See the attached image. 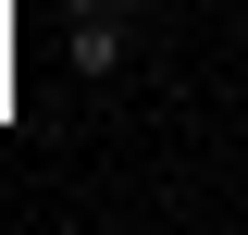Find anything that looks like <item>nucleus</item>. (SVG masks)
Returning <instances> with one entry per match:
<instances>
[{
    "label": "nucleus",
    "mask_w": 248,
    "mask_h": 235,
    "mask_svg": "<svg viewBox=\"0 0 248 235\" xmlns=\"http://www.w3.org/2000/svg\"><path fill=\"white\" fill-rule=\"evenodd\" d=\"M137 50V0H75V74H112Z\"/></svg>",
    "instance_id": "f257e3e1"
}]
</instances>
